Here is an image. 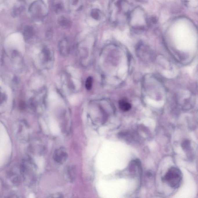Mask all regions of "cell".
Here are the masks:
<instances>
[{
	"mask_svg": "<svg viewBox=\"0 0 198 198\" xmlns=\"http://www.w3.org/2000/svg\"><path fill=\"white\" fill-rule=\"evenodd\" d=\"M21 177L25 185L30 186L35 178V168L33 162L29 159L22 161L19 168Z\"/></svg>",
	"mask_w": 198,
	"mask_h": 198,
	"instance_id": "cell-1",
	"label": "cell"
},
{
	"mask_svg": "<svg viewBox=\"0 0 198 198\" xmlns=\"http://www.w3.org/2000/svg\"><path fill=\"white\" fill-rule=\"evenodd\" d=\"M182 174L178 168L172 167L169 169L163 178V180L171 188H177L182 181Z\"/></svg>",
	"mask_w": 198,
	"mask_h": 198,
	"instance_id": "cell-2",
	"label": "cell"
},
{
	"mask_svg": "<svg viewBox=\"0 0 198 198\" xmlns=\"http://www.w3.org/2000/svg\"><path fill=\"white\" fill-rule=\"evenodd\" d=\"M29 127L27 123L24 120H19L13 126V132L17 139L25 142L29 138Z\"/></svg>",
	"mask_w": 198,
	"mask_h": 198,
	"instance_id": "cell-3",
	"label": "cell"
},
{
	"mask_svg": "<svg viewBox=\"0 0 198 198\" xmlns=\"http://www.w3.org/2000/svg\"><path fill=\"white\" fill-rule=\"evenodd\" d=\"M31 10L33 12V16L37 19H41L47 14L46 4L41 0H38L32 4Z\"/></svg>",
	"mask_w": 198,
	"mask_h": 198,
	"instance_id": "cell-4",
	"label": "cell"
},
{
	"mask_svg": "<svg viewBox=\"0 0 198 198\" xmlns=\"http://www.w3.org/2000/svg\"><path fill=\"white\" fill-rule=\"evenodd\" d=\"M68 157V154L64 149H58L54 152V158L57 163H61L66 161Z\"/></svg>",
	"mask_w": 198,
	"mask_h": 198,
	"instance_id": "cell-5",
	"label": "cell"
},
{
	"mask_svg": "<svg viewBox=\"0 0 198 198\" xmlns=\"http://www.w3.org/2000/svg\"><path fill=\"white\" fill-rule=\"evenodd\" d=\"M119 106L120 109L124 112L129 111L132 107L130 103L126 98H123L120 100L119 102Z\"/></svg>",
	"mask_w": 198,
	"mask_h": 198,
	"instance_id": "cell-6",
	"label": "cell"
},
{
	"mask_svg": "<svg viewBox=\"0 0 198 198\" xmlns=\"http://www.w3.org/2000/svg\"><path fill=\"white\" fill-rule=\"evenodd\" d=\"M34 31L33 28L27 26L25 28L24 30V36L26 40H28L32 38L34 34Z\"/></svg>",
	"mask_w": 198,
	"mask_h": 198,
	"instance_id": "cell-7",
	"label": "cell"
},
{
	"mask_svg": "<svg viewBox=\"0 0 198 198\" xmlns=\"http://www.w3.org/2000/svg\"><path fill=\"white\" fill-rule=\"evenodd\" d=\"M59 23L60 26L63 28H68L70 25V21L64 17H61L59 18Z\"/></svg>",
	"mask_w": 198,
	"mask_h": 198,
	"instance_id": "cell-8",
	"label": "cell"
},
{
	"mask_svg": "<svg viewBox=\"0 0 198 198\" xmlns=\"http://www.w3.org/2000/svg\"><path fill=\"white\" fill-rule=\"evenodd\" d=\"M101 11L97 9H93L91 10V16L93 19L96 20H98L101 18Z\"/></svg>",
	"mask_w": 198,
	"mask_h": 198,
	"instance_id": "cell-9",
	"label": "cell"
},
{
	"mask_svg": "<svg viewBox=\"0 0 198 198\" xmlns=\"http://www.w3.org/2000/svg\"><path fill=\"white\" fill-rule=\"evenodd\" d=\"M24 10L23 6H22L19 7H16L13 9L12 12V15L13 17H17L21 14Z\"/></svg>",
	"mask_w": 198,
	"mask_h": 198,
	"instance_id": "cell-10",
	"label": "cell"
},
{
	"mask_svg": "<svg viewBox=\"0 0 198 198\" xmlns=\"http://www.w3.org/2000/svg\"><path fill=\"white\" fill-rule=\"evenodd\" d=\"M92 84V79L91 77H88L86 82V88L88 90H90L91 88Z\"/></svg>",
	"mask_w": 198,
	"mask_h": 198,
	"instance_id": "cell-11",
	"label": "cell"
},
{
	"mask_svg": "<svg viewBox=\"0 0 198 198\" xmlns=\"http://www.w3.org/2000/svg\"><path fill=\"white\" fill-rule=\"evenodd\" d=\"M63 9L62 6L61 4H58L55 6V11L56 13H59L62 11Z\"/></svg>",
	"mask_w": 198,
	"mask_h": 198,
	"instance_id": "cell-12",
	"label": "cell"
},
{
	"mask_svg": "<svg viewBox=\"0 0 198 198\" xmlns=\"http://www.w3.org/2000/svg\"><path fill=\"white\" fill-rule=\"evenodd\" d=\"M19 107L20 109L24 110L26 109V105L25 102L21 101L19 103Z\"/></svg>",
	"mask_w": 198,
	"mask_h": 198,
	"instance_id": "cell-13",
	"label": "cell"
},
{
	"mask_svg": "<svg viewBox=\"0 0 198 198\" xmlns=\"http://www.w3.org/2000/svg\"><path fill=\"white\" fill-rule=\"evenodd\" d=\"M4 98L5 97H4V95L1 92H0V104L3 102Z\"/></svg>",
	"mask_w": 198,
	"mask_h": 198,
	"instance_id": "cell-14",
	"label": "cell"
},
{
	"mask_svg": "<svg viewBox=\"0 0 198 198\" xmlns=\"http://www.w3.org/2000/svg\"><path fill=\"white\" fill-rule=\"evenodd\" d=\"M136 1L141 3H146L148 2V0H136Z\"/></svg>",
	"mask_w": 198,
	"mask_h": 198,
	"instance_id": "cell-15",
	"label": "cell"
}]
</instances>
